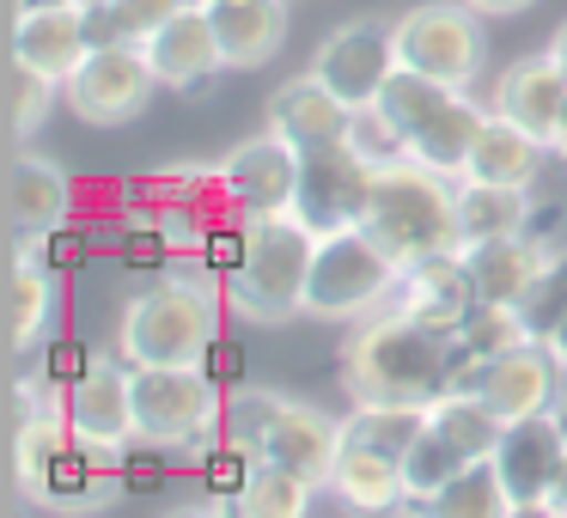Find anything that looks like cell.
Returning a JSON list of instances; mask_svg holds the SVG:
<instances>
[{
  "label": "cell",
  "instance_id": "6da1fadb",
  "mask_svg": "<svg viewBox=\"0 0 567 518\" xmlns=\"http://www.w3.org/2000/svg\"><path fill=\"white\" fill-rule=\"evenodd\" d=\"M342 384L354 403L384 408H433L445 391H457L452 335L403 318L396 305L360 318V330L342 348Z\"/></svg>",
  "mask_w": 567,
  "mask_h": 518
},
{
  "label": "cell",
  "instance_id": "7a4b0ae2",
  "mask_svg": "<svg viewBox=\"0 0 567 518\" xmlns=\"http://www.w3.org/2000/svg\"><path fill=\"white\" fill-rule=\"evenodd\" d=\"M226 281L202 269V257H177L153 287L123 305L116 348L128 366H202L208 342L220 335Z\"/></svg>",
  "mask_w": 567,
  "mask_h": 518
},
{
  "label": "cell",
  "instance_id": "3957f363",
  "mask_svg": "<svg viewBox=\"0 0 567 518\" xmlns=\"http://www.w3.org/2000/svg\"><path fill=\"white\" fill-rule=\"evenodd\" d=\"M19 488L43 512H99L104 500L123 494V452L92 445L86 433H74L68 408H43V415H19Z\"/></svg>",
  "mask_w": 567,
  "mask_h": 518
},
{
  "label": "cell",
  "instance_id": "277c9868",
  "mask_svg": "<svg viewBox=\"0 0 567 518\" xmlns=\"http://www.w3.org/2000/svg\"><path fill=\"white\" fill-rule=\"evenodd\" d=\"M367 226L384 250H391L396 269L421 257H445V250H464V226H457V177H440L415 159L379 165V184L367 201Z\"/></svg>",
  "mask_w": 567,
  "mask_h": 518
},
{
  "label": "cell",
  "instance_id": "5b68a950",
  "mask_svg": "<svg viewBox=\"0 0 567 518\" xmlns=\"http://www.w3.org/2000/svg\"><path fill=\"white\" fill-rule=\"evenodd\" d=\"M226 439H238L257 464H281L293 476L330 488L336 452H342V421L311 403H293L281 391L233 384L226 391Z\"/></svg>",
  "mask_w": 567,
  "mask_h": 518
},
{
  "label": "cell",
  "instance_id": "8992f818",
  "mask_svg": "<svg viewBox=\"0 0 567 518\" xmlns=\"http://www.w3.org/2000/svg\"><path fill=\"white\" fill-rule=\"evenodd\" d=\"M311 257H318V232L299 226L293 214L250 220V250H245V269L226 281V311H238V318H250V323L299 318V311H306Z\"/></svg>",
  "mask_w": 567,
  "mask_h": 518
},
{
  "label": "cell",
  "instance_id": "52a82bcc",
  "mask_svg": "<svg viewBox=\"0 0 567 518\" xmlns=\"http://www.w3.org/2000/svg\"><path fill=\"white\" fill-rule=\"evenodd\" d=\"M501 427H506V421L494 415L476 391H464V384H457V391H445L440 403L427 408V427H421V439L409 445V457H403L409 506H427L445 481H457L470 464L494 457Z\"/></svg>",
  "mask_w": 567,
  "mask_h": 518
},
{
  "label": "cell",
  "instance_id": "ba28073f",
  "mask_svg": "<svg viewBox=\"0 0 567 518\" xmlns=\"http://www.w3.org/2000/svg\"><path fill=\"white\" fill-rule=\"evenodd\" d=\"M396 281H403V269L367 226L323 232L318 257H311V281H306V318H330V323L372 318V311L391 305Z\"/></svg>",
  "mask_w": 567,
  "mask_h": 518
},
{
  "label": "cell",
  "instance_id": "9c48e42d",
  "mask_svg": "<svg viewBox=\"0 0 567 518\" xmlns=\"http://www.w3.org/2000/svg\"><path fill=\"white\" fill-rule=\"evenodd\" d=\"M226 433V384L202 366H135V439L202 452Z\"/></svg>",
  "mask_w": 567,
  "mask_h": 518
},
{
  "label": "cell",
  "instance_id": "30bf717a",
  "mask_svg": "<svg viewBox=\"0 0 567 518\" xmlns=\"http://www.w3.org/2000/svg\"><path fill=\"white\" fill-rule=\"evenodd\" d=\"M396 68L440 80V86L470 92L488 68V43H482V13L464 0H421L396 19Z\"/></svg>",
  "mask_w": 567,
  "mask_h": 518
},
{
  "label": "cell",
  "instance_id": "8fae6325",
  "mask_svg": "<svg viewBox=\"0 0 567 518\" xmlns=\"http://www.w3.org/2000/svg\"><path fill=\"white\" fill-rule=\"evenodd\" d=\"M372 184H379V165L354 147V141H336V147L299 153V184H293V220L311 232H348V226L367 220Z\"/></svg>",
  "mask_w": 567,
  "mask_h": 518
},
{
  "label": "cell",
  "instance_id": "7c38bea8",
  "mask_svg": "<svg viewBox=\"0 0 567 518\" xmlns=\"http://www.w3.org/2000/svg\"><path fill=\"white\" fill-rule=\"evenodd\" d=\"M153 86H159V74H153L147 50H141V43H111V50H92L86 62L74 68V80L62 86V99L74 104L80 123L123 128V123H135V116L147 111Z\"/></svg>",
  "mask_w": 567,
  "mask_h": 518
},
{
  "label": "cell",
  "instance_id": "4fadbf2b",
  "mask_svg": "<svg viewBox=\"0 0 567 518\" xmlns=\"http://www.w3.org/2000/svg\"><path fill=\"white\" fill-rule=\"evenodd\" d=\"M311 74L348 104V111H372L384 92V80L396 74V25L391 19H348L323 38V50L311 55Z\"/></svg>",
  "mask_w": 567,
  "mask_h": 518
},
{
  "label": "cell",
  "instance_id": "5bb4252c",
  "mask_svg": "<svg viewBox=\"0 0 567 518\" xmlns=\"http://www.w3.org/2000/svg\"><path fill=\"white\" fill-rule=\"evenodd\" d=\"M220 201L238 208L245 220H269V214H293V184H299V153L281 135H250L245 147H233L214 172Z\"/></svg>",
  "mask_w": 567,
  "mask_h": 518
},
{
  "label": "cell",
  "instance_id": "9a60e30c",
  "mask_svg": "<svg viewBox=\"0 0 567 518\" xmlns=\"http://www.w3.org/2000/svg\"><path fill=\"white\" fill-rule=\"evenodd\" d=\"M555 379H561V360L549 354V342H518L494 354L488 366L464 372V391H476L501 421H525L555 408Z\"/></svg>",
  "mask_w": 567,
  "mask_h": 518
},
{
  "label": "cell",
  "instance_id": "2e32d148",
  "mask_svg": "<svg viewBox=\"0 0 567 518\" xmlns=\"http://www.w3.org/2000/svg\"><path fill=\"white\" fill-rule=\"evenodd\" d=\"M567 464V427L555 408L543 415H525V421H506L501 427V445H494V469H501L513 506H543Z\"/></svg>",
  "mask_w": 567,
  "mask_h": 518
},
{
  "label": "cell",
  "instance_id": "e0dca14e",
  "mask_svg": "<svg viewBox=\"0 0 567 518\" xmlns=\"http://www.w3.org/2000/svg\"><path fill=\"white\" fill-rule=\"evenodd\" d=\"M494 116H506L513 128H525V135H537L543 147L555 141V123H561L567 111V74L561 62H555L549 50L537 55H518L513 68H501V80H494Z\"/></svg>",
  "mask_w": 567,
  "mask_h": 518
},
{
  "label": "cell",
  "instance_id": "ac0fdd59",
  "mask_svg": "<svg viewBox=\"0 0 567 518\" xmlns=\"http://www.w3.org/2000/svg\"><path fill=\"white\" fill-rule=\"evenodd\" d=\"M391 305L403 311V318L440 330V335H457V323L476 311V287H470L464 250H445V257L409 262L403 281H396V293H391Z\"/></svg>",
  "mask_w": 567,
  "mask_h": 518
},
{
  "label": "cell",
  "instance_id": "d6986e66",
  "mask_svg": "<svg viewBox=\"0 0 567 518\" xmlns=\"http://www.w3.org/2000/svg\"><path fill=\"white\" fill-rule=\"evenodd\" d=\"M141 50H147L159 86H177V92H202L226 68L220 31H214V19H208V7H202V0H196V7H184L172 25H159L147 43H141Z\"/></svg>",
  "mask_w": 567,
  "mask_h": 518
},
{
  "label": "cell",
  "instance_id": "ffe728a7",
  "mask_svg": "<svg viewBox=\"0 0 567 518\" xmlns=\"http://www.w3.org/2000/svg\"><path fill=\"white\" fill-rule=\"evenodd\" d=\"M62 408L74 421V433H86L92 445H111V452L135 445V366H116V360L99 354V366L68 391Z\"/></svg>",
  "mask_w": 567,
  "mask_h": 518
},
{
  "label": "cell",
  "instance_id": "44dd1931",
  "mask_svg": "<svg viewBox=\"0 0 567 518\" xmlns=\"http://www.w3.org/2000/svg\"><path fill=\"white\" fill-rule=\"evenodd\" d=\"M86 55H92V38H86V13H80V7L19 13V25H13V68L50 80V86H68Z\"/></svg>",
  "mask_w": 567,
  "mask_h": 518
},
{
  "label": "cell",
  "instance_id": "7402d4cb",
  "mask_svg": "<svg viewBox=\"0 0 567 518\" xmlns=\"http://www.w3.org/2000/svg\"><path fill=\"white\" fill-rule=\"evenodd\" d=\"M269 128L293 153H318V147H336V141L354 135V111H348L318 74H299L269 99Z\"/></svg>",
  "mask_w": 567,
  "mask_h": 518
},
{
  "label": "cell",
  "instance_id": "603a6c76",
  "mask_svg": "<svg viewBox=\"0 0 567 518\" xmlns=\"http://www.w3.org/2000/svg\"><path fill=\"white\" fill-rule=\"evenodd\" d=\"M0 208H7V226L19 238H43L55 226H68L74 214V184H68L62 165L38 159V153H19L7 165V189H0Z\"/></svg>",
  "mask_w": 567,
  "mask_h": 518
},
{
  "label": "cell",
  "instance_id": "cb8c5ba5",
  "mask_svg": "<svg viewBox=\"0 0 567 518\" xmlns=\"http://www.w3.org/2000/svg\"><path fill=\"white\" fill-rule=\"evenodd\" d=\"M330 494L348 506V512H360V518H391V512L409 506L403 464L384 457V452H372V445H354V439H342V452H336Z\"/></svg>",
  "mask_w": 567,
  "mask_h": 518
},
{
  "label": "cell",
  "instance_id": "d4e9b609",
  "mask_svg": "<svg viewBox=\"0 0 567 518\" xmlns=\"http://www.w3.org/2000/svg\"><path fill=\"white\" fill-rule=\"evenodd\" d=\"M549 262V245L537 238H488V245H464V269L476 287V305H518L530 293V281Z\"/></svg>",
  "mask_w": 567,
  "mask_h": 518
},
{
  "label": "cell",
  "instance_id": "484cf974",
  "mask_svg": "<svg viewBox=\"0 0 567 518\" xmlns=\"http://www.w3.org/2000/svg\"><path fill=\"white\" fill-rule=\"evenodd\" d=\"M226 68H262L287 43V0H208Z\"/></svg>",
  "mask_w": 567,
  "mask_h": 518
},
{
  "label": "cell",
  "instance_id": "4316f807",
  "mask_svg": "<svg viewBox=\"0 0 567 518\" xmlns=\"http://www.w3.org/2000/svg\"><path fill=\"white\" fill-rule=\"evenodd\" d=\"M7 311H13V348L19 354L55 342V323H62V274H55L50 262H38L31 245H19V257H13Z\"/></svg>",
  "mask_w": 567,
  "mask_h": 518
},
{
  "label": "cell",
  "instance_id": "83f0119b",
  "mask_svg": "<svg viewBox=\"0 0 567 518\" xmlns=\"http://www.w3.org/2000/svg\"><path fill=\"white\" fill-rule=\"evenodd\" d=\"M543 153H549V147H543L537 135H525V128H513L506 116L488 111L476 147H470L464 177H470V184H513V189H530V184H537Z\"/></svg>",
  "mask_w": 567,
  "mask_h": 518
},
{
  "label": "cell",
  "instance_id": "f1b7e54d",
  "mask_svg": "<svg viewBox=\"0 0 567 518\" xmlns=\"http://www.w3.org/2000/svg\"><path fill=\"white\" fill-rule=\"evenodd\" d=\"M482 123H488V111H482L470 92H452V99H445V111L433 116L415 141H409V159L427 165V172H440V177H464L470 147H476Z\"/></svg>",
  "mask_w": 567,
  "mask_h": 518
},
{
  "label": "cell",
  "instance_id": "f546056e",
  "mask_svg": "<svg viewBox=\"0 0 567 518\" xmlns=\"http://www.w3.org/2000/svg\"><path fill=\"white\" fill-rule=\"evenodd\" d=\"M530 189L513 184H470L457 177V226H464V245H488V238H518L530 226Z\"/></svg>",
  "mask_w": 567,
  "mask_h": 518
},
{
  "label": "cell",
  "instance_id": "4dcf8cb0",
  "mask_svg": "<svg viewBox=\"0 0 567 518\" xmlns=\"http://www.w3.org/2000/svg\"><path fill=\"white\" fill-rule=\"evenodd\" d=\"M452 92L457 86H440V80L415 74V68H396V74L384 80V92H379V104H372V111H379L384 123H391V135L409 147V141H415L421 128L445 111V99H452Z\"/></svg>",
  "mask_w": 567,
  "mask_h": 518
},
{
  "label": "cell",
  "instance_id": "1f68e13d",
  "mask_svg": "<svg viewBox=\"0 0 567 518\" xmlns=\"http://www.w3.org/2000/svg\"><path fill=\"white\" fill-rule=\"evenodd\" d=\"M518 342H537V335L525 330V318H518V305H476L464 323H457V335H452L457 384H464V372L488 366L494 354H506V348H518Z\"/></svg>",
  "mask_w": 567,
  "mask_h": 518
},
{
  "label": "cell",
  "instance_id": "d6a6232c",
  "mask_svg": "<svg viewBox=\"0 0 567 518\" xmlns=\"http://www.w3.org/2000/svg\"><path fill=\"white\" fill-rule=\"evenodd\" d=\"M513 494H506L501 469H494V457H482V464H470L457 481H445L440 494H433L427 506H421V518H513Z\"/></svg>",
  "mask_w": 567,
  "mask_h": 518
},
{
  "label": "cell",
  "instance_id": "836d02e7",
  "mask_svg": "<svg viewBox=\"0 0 567 518\" xmlns=\"http://www.w3.org/2000/svg\"><path fill=\"white\" fill-rule=\"evenodd\" d=\"M427 427V408H384V403H354V415H342V439L354 445H372V452L396 457L403 464L409 445L421 439Z\"/></svg>",
  "mask_w": 567,
  "mask_h": 518
},
{
  "label": "cell",
  "instance_id": "e575fe53",
  "mask_svg": "<svg viewBox=\"0 0 567 518\" xmlns=\"http://www.w3.org/2000/svg\"><path fill=\"white\" fill-rule=\"evenodd\" d=\"M311 494H318V481L293 476V469H281V464H257L233 506H238V518H306Z\"/></svg>",
  "mask_w": 567,
  "mask_h": 518
},
{
  "label": "cell",
  "instance_id": "d590c367",
  "mask_svg": "<svg viewBox=\"0 0 567 518\" xmlns=\"http://www.w3.org/2000/svg\"><path fill=\"white\" fill-rule=\"evenodd\" d=\"M518 318H525V330L537 335V342L555 335V323L567 318V250H549L543 274L530 281V293L518 299Z\"/></svg>",
  "mask_w": 567,
  "mask_h": 518
},
{
  "label": "cell",
  "instance_id": "8d00e7d4",
  "mask_svg": "<svg viewBox=\"0 0 567 518\" xmlns=\"http://www.w3.org/2000/svg\"><path fill=\"white\" fill-rule=\"evenodd\" d=\"M250 469H257V457H250L238 439H226V433L196 452V476H202V488H208V500H238L245 481H250Z\"/></svg>",
  "mask_w": 567,
  "mask_h": 518
},
{
  "label": "cell",
  "instance_id": "74e56055",
  "mask_svg": "<svg viewBox=\"0 0 567 518\" xmlns=\"http://www.w3.org/2000/svg\"><path fill=\"white\" fill-rule=\"evenodd\" d=\"M99 366V354H92L86 342H80V335H55V342H43V360H38V379L50 384V391H74L80 379H86V372Z\"/></svg>",
  "mask_w": 567,
  "mask_h": 518
},
{
  "label": "cell",
  "instance_id": "f35d334b",
  "mask_svg": "<svg viewBox=\"0 0 567 518\" xmlns=\"http://www.w3.org/2000/svg\"><path fill=\"white\" fill-rule=\"evenodd\" d=\"M245 250H250V220H214L208 238H202V269L233 281L245 269Z\"/></svg>",
  "mask_w": 567,
  "mask_h": 518
},
{
  "label": "cell",
  "instance_id": "ab89813d",
  "mask_svg": "<svg viewBox=\"0 0 567 518\" xmlns=\"http://www.w3.org/2000/svg\"><path fill=\"white\" fill-rule=\"evenodd\" d=\"M184 7H196V0H111L116 25H123V43H147L159 25H172Z\"/></svg>",
  "mask_w": 567,
  "mask_h": 518
},
{
  "label": "cell",
  "instance_id": "60d3db41",
  "mask_svg": "<svg viewBox=\"0 0 567 518\" xmlns=\"http://www.w3.org/2000/svg\"><path fill=\"white\" fill-rule=\"evenodd\" d=\"M19 245H31V250H38V262H50L55 274L86 269V257H92V232H80L74 220L55 226V232H43V238H19Z\"/></svg>",
  "mask_w": 567,
  "mask_h": 518
},
{
  "label": "cell",
  "instance_id": "b9f144b4",
  "mask_svg": "<svg viewBox=\"0 0 567 518\" xmlns=\"http://www.w3.org/2000/svg\"><path fill=\"white\" fill-rule=\"evenodd\" d=\"M55 92H62V86H50V80L25 74V68L13 74V135H19V141H25V135H38V128L50 123Z\"/></svg>",
  "mask_w": 567,
  "mask_h": 518
},
{
  "label": "cell",
  "instance_id": "7bdbcfd3",
  "mask_svg": "<svg viewBox=\"0 0 567 518\" xmlns=\"http://www.w3.org/2000/svg\"><path fill=\"white\" fill-rule=\"evenodd\" d=\"M159 452H165V445H147V439L123 445V494L159 488V481H165V464H159Z\"/></svg>",
  "mask_w": 567,
  "mask_h": 518
},
{
  "label": "cell",
  "instance_id": "ee69618b",
  "mask_svg": "<svg viewBox=\"0 0 567 518\" xmlns=\"http://www.w3.org/2000/svg\"><path fill=\"white\" fill-rule=\"evenodd\" d=\"M202 372H208L214 384H226V391H233V384L245 379V354H238V342H233V335H214V342H208V354H202Z\"/></svg>",
  "mask_w": 567,
  "mask_h": 518
},
{
  "label": "cell",
  "instance_id": "f6af8a7d",
  "mask_svg": "<svg viewBox=\"0 0 567 518\" xmlns=\"http://www.w3.org/2000/svg\"><path fill=\"white\" fill-rule=\"evenodd\" d=\"M555 226H561V201H537V208H530V226H525V238H537V245H549V238H555Z\"/></svg>",
  "mask_w": 567,
  "mask_h": 518
},
{
  "label": "cell",
  "instance_id": "bcb514c9",
  "mask_svg": "<svg viewBox=\"0 0 567 518\" xmlns=\"http://www.w3.org/2000/svg\"><path fill=\"white\" fill-rule=\"evenodd\" d=\"M464 7H476L482 19H513V13H525L530 0H464Z\"/></svg>",
  "mask_w": 567,
  "mask_h": 518
},
{
  "label": "cell",
  "instance_id": "7dc6e473",
  "mask_svg": "<svg viewBox=\"0 0 567 518\" xmlns=\"http://www.w3.org/2000/svg\"><path fill=\"white\" fill-rule=\"evenodd\" d=\"M165 518H226V500H208V506H177Z\"/></svg>",
  "mask_w": 567,
  "mask_h": 518
},
{
  "label": "cell",
  "instance_id": "c3c4849f",
  "mask_svg": "<svg viewBox=\"0 0 567 518\" xmlns=\"http://www.w3.org/2000/svg\"><path fill=\"white\" fill-rule=\"evenodd\" d=\"M543 506H549L555 518H567V464H561V476H555V488H549V500H543Z\"/></svg>",
  "mask_w": 567,
  "mask_h": 518
},
{
  "label": "cell",
  "instance_id": "681fc988",
  "mask_svg": "<svg viewBox=\"0 0 567 518\" xmlns=\"http://www.w3.org/2000/svg\"><path fill=\"white\" fill-rule=\"evenodd\" d=\"M549 354H555V360H561V372H567V318H561V323H555V335H549Z\"/></svg>",
  "mask_w": 567,
  "mask_h": 518
},
{
  "label": "cell",
  "instance_id": "f907efd6",
  "mask_svg": "<svg viewBox=\"0 0 567 518\" xmlns=\"http://www.w3.org/2000/svg\"><path fill=\"white\" fill-rule=\"evenodd\" d=\"M549 55H555V62H561V74H567V25H561V31H555V38H549Z\"/></svg>",
  "mask_w": 567,
  "mask_h": 518
},
{
  "label": "cell",
  "instance_id": "816d5d0a",
  "mask_svg": "<svg viewBox=\"0 0 567 518\" xmlns=\"http://www.w3.org/2000/svg\"><path fill=\"white\" fill-rule=\"evenodd\" d=\"M43 7H80V0H19V13H43Z\"/></svg>",
  "mask_w": 567,
  "mask_h": 518
},
{
  "label": "cell",
  "instance_id": "f5cc1de1",
  "mask_svg": "<svg viewBox=\"0 0 567 518\" xmlns=\"http://www.w3.org/2000/svg\"><path fill=\"white\" fill-rule=\"evenodd\" d=\"M549 153H561V159H567V111H561V123H555V141H549Z\"/></svg>",
  "mask_w": 567,
  "mask_h": 518
},
{
  "label": "cell",
  "instance_id": "db71d44e",
  "mask_svg": "<svg viewBox=\"0 0 567 518\" xmlns=\"http://www.w3.org/2000/svg\"><path fill=\"white\" fill-rule=\"evenodd\" d=\"M513 518H555V512H549V506H518Z\"/></svg>",
  "mask_w": 567,
  "mask_h": 518
},
{
  "label": "cell",
  "instance_id": "11a10c76",
  "mask_svg": "<svg viewBox=\"0 0 567 518\" xmlns=\"http://www.w3.org/2000/svg\"><path fill=\"white\" fill-rule=\"evenodd\" d=\"M555 415H561V427H567V403H555Z\"/></svg>",
  "mask_w": 567,
  "mask_h": 518
},
{
  "label": "cell",
  "instance_id": "9f6ffc18",
  "mask_svg": "<svg viewBox=\"0 0 567 518\" xmlns=\"http://www.w3.org/2000/svg\"><path fill=\"white\" fill-rule=\"evenodd\" d=\"M202 7H208V0H202Z\"/></svg>",
  "mask_w": 567,
  "mask_h": 518
}]
</instances>
